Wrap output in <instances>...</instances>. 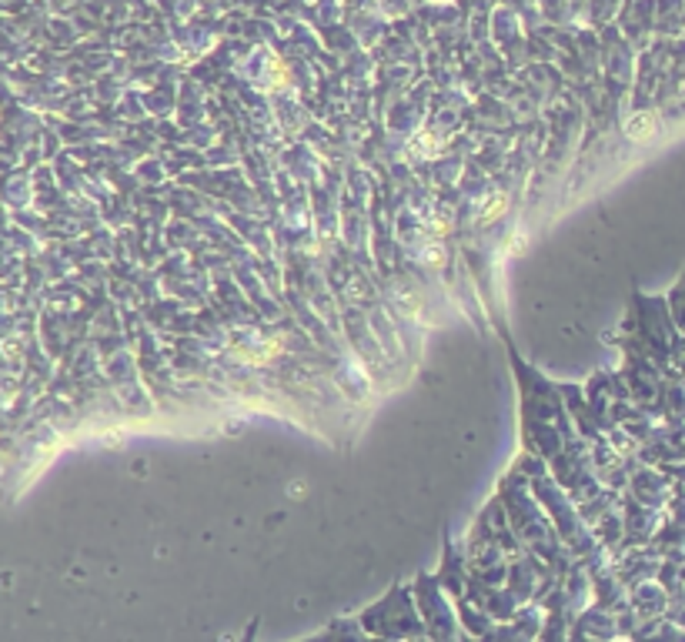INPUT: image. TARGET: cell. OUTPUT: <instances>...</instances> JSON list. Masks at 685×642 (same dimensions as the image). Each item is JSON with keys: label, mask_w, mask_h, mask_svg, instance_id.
Instances as JSON below:
<instances>
[{"label": "cell", "mask_w": 685, "mask_h": 642, "mask_svg": "<svg viewBox=\"0 0 685 642\" xmlns=\"http://www.w3.org/2000/svg\"><path fill=\"white\" fill-rule=\"evenodd\" d=\"M421 261H425V265H441V261H445V248H441V244H428V248L421 251Z\"/></svg>", "instance_id": "obj_3"}, {"label": "cell", "mask_w": 685, "mask_h": 642, "mask_svg": "<svg viewBox=\"0 0 685 642\" xmlns=\"http://www.w3.org/2000/svg\"><path fill=\"white\" fill-rule=\"evenodd\" d=\"M505 208H508V194L495 191V194H491V198H488V201L482 204V224H491V221L498 218Z\"/></svg>", "instance_id": "obj_2"}, {"label": "cell", "mask_w": 685, "mask_h": 642, "mask_svg": "<svg viewBox=\"0 0 685 642\" xmlns=\"http://www.w3.org/2000/svg\"><path fill=\"white\" fill-rule=\"evenodd\" d=\"M652 131H655V118H652V114H635V118L625 124V134L635 137V141L652 137Z\"/></svg>", "instance_id": "obj_1"}, {"label": "cell", "mask_w": 685, "mask_h": 642, "mask_svg": "<svg viewBox=\"0 0 685 642\" xmlns=\"http://www.w3.org/2000/svg\"><path fill=\"white\" fill-rule=\"evenodd\" d=\"M521 248H525V235H521V231H515V235H512V248H508V251H512V254H521Z\"/></svg>", "instance_id": "obj_4"}]
</instances>
